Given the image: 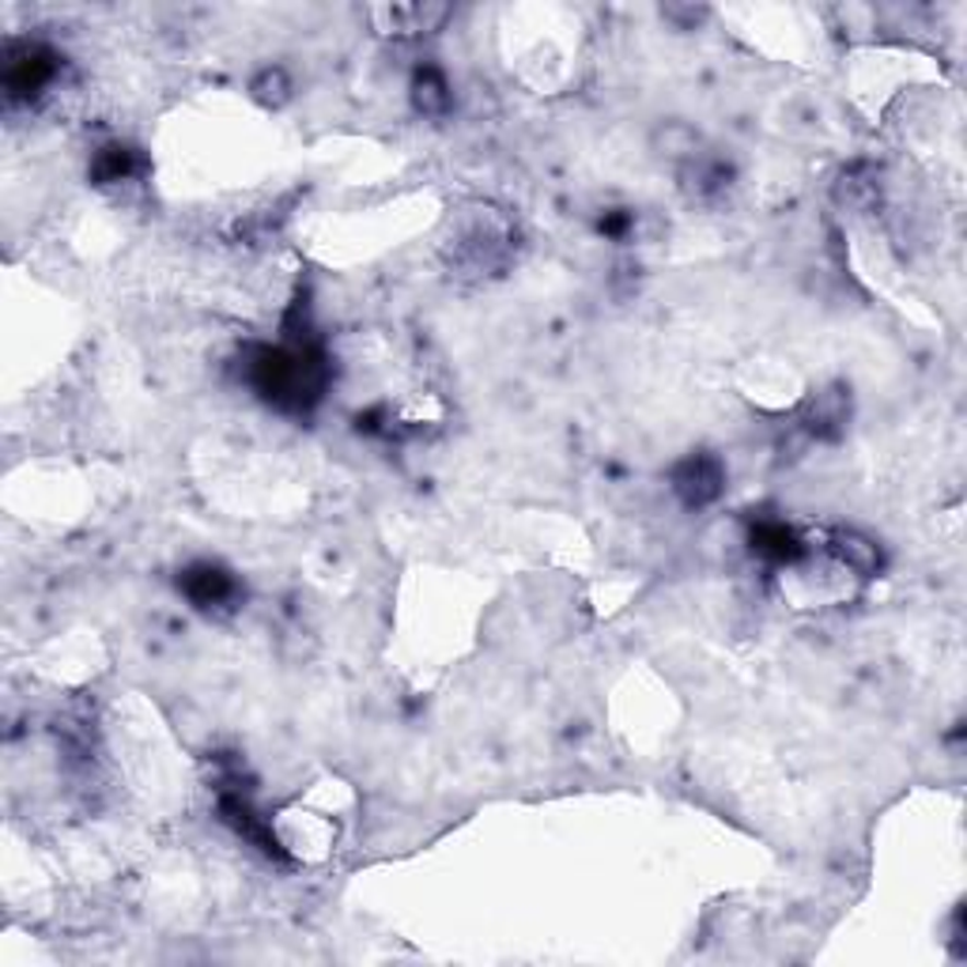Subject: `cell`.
I'll return each mask as SVG.
<instances>
[{
    "instance_id": "1",
    "label": "cell",
    "mask_w": 967,
    "mask_h": 967,
    "mask_svg": "<svg viewBox=\"0 0 967 967\" xmlns=\"http://www.w3.org/2000/svg\"><path fill=\"white\" fill-rule=\"evenodd\" d=\"M673 488H677V496L685 499L688 506L711 503L722 491V465L707 454L688 457V462L677 465V473H673Z\"/></svg>"
},
{
    "instance_id": "2",
    "label": "cell",
    "mask_w": 967,
    "mask_h": 967,
    "mask_svg": "<svg viewBox=\"0 0 967 967\" xmlns=\"http://www.w3.org/2000/svg\"><path fill=\"white\" fill-rule=\"evenodd\" d=\"M4 80H8V91H12L15 98H20V95H38V91L54 80V57H49L46 49H38V46L15 49V54H8V77Z\"/></svg>"
},
{
    "instance_id": "3",
    "label": "cell",
    "mask_w": 967,
    "mask_h": 967,
    "mask_svg": "<svg viewBox=\"0 0 967 967\" xmlns=\"http://www.w3.org/2000/svg\"><path fill=\"white\" fill-rule=\"evenodd\" d=\"M182 590H186V597L194 605L215 608V605H228L231 597H235V579L215 563H197L182 574Z\"/></svg>"
},
{
    "instance_id": "4",
    "label": "cell",
    "mask_w": 967,
    "mask_h": 967,
    "mask_svg": "<svg viewBox=\"0 0 967 967\" xmlns=\"http://www.w3.org/2000/svg\"><path fill=\"white\" fill-rule=\"evenodd\" d=\"M450 15L446 4H394V8H374V20H386L382 31L394 35H428L431 27H439Z\"/></svg>"
},
{
    "instance_id": "5",
    "label": "cell",
    "mask_w": 967,
    "mask_h": 967,
    "mask_svg": "<svg viewBox=\"0 0 967 967\" xmlns=\"http://www.w3.org/2000/svg\"><path fill=\"white\" fill-rule=\"evenodd\" d=\"M753 548L760 556H767V560H774V563H790V560H797V556H802V537H797V533L790 529V525H782V522H760V525H756V533H753Z\"/></svg>"
},
{
    "instance_id": "6",
    "label": "cell",
    "mask_w": 967,
    "mask_h": 967,
    "mask_svg": "<svg viewBox=\"0 0 967 967\" xmlns=\"http://www.w3.org/2000/svg\"><path fill=\"white\" fill-rule=\"evenodd\" d=\"M132 171H137V155H132V148H125V144L103 148V152L95 155V163H91V174H95L98 186H114V182L132 178Z\"/></svg>"
},
{
    "instance_id": "7",
    "label": "cell",
    "mask_w": 967,
    "mask_h": 967,
    "mask_svg": "<svg viewBox=\"0 0 967 967\" xmlns=\"http://www.w3.org/2000/svg\"><path fill=\"white\" fill-rule=\"evenodd\" d=\"M412 98H416V106H420L423 114H443L446 106H450L443 72H439V69H420V72H416Z\"/></svg>"
},
{
    "instance_id": "8",
    "label": "cell",
    "mask_w": 967,
    "mask_h": 967,
    "mask_svg": "<svg viewBox=\"0 0 967 967\" xmlns=\"http://www.w3.org/2000/svg\"><path fill=\"white\" fill-rule=\"evenodd\" d=\"M696 144H699V137L685 121H665L654 137V148L662 155H669V160H691V155H696Z\"/></svg>"
},
{
    "instance_id": "9",
    "label": "cell",
    "mask_w": 967,
    "mask_h": 967,
    "mask_svg": "<svg viewBox=\"0 0 967 967\" xmlns=\"http://www.w3.org/2000/svg\"><path fill=\"white\" fill-rule=\"evenodd\" d=\"M839 560H843L850 571H873V567H877V548L862 537H839Z\"/></svg>"
},
{
    "instance_id": "10",
    "label": "cell",
    "mask_w": 967,
    "mask_h": 967,
    "mask_svg": "<svg viewBox=\"0 0 967 967\" xmlns=\"http://www.w3.org/2000/svg\"><path fill=\"white\" fill-rule=\"evenodd\" d=\"M291 83H288V72L283 69H265L261 77L254 80V95L261 98L265 106H280L283 98H288Z\"/></svg>"
}]
</instances>
